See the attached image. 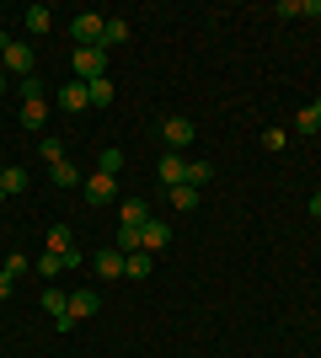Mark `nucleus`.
Listing matches in <instances>:
<instances>
[{"instance_id":"obj_1","label":"nucleus","mask_w":321,"mask_h":358,"mask_svg":"<svg viewBox=\"0 0 321 358\" xmlns=\"http://www.w3.org/2000/svg\"><path fill=\"white\" fill-rule=\"evenodd\" d=\"M0 70L6 75H27L32 80V48L22 43V38H11V32H0Z\"/></svg>"},{"instance_id":"obj_2","label":"nucleus","mask_w":321,"mask_h":358,"mask_svg":"<svg viewBox=\"0 0 321 358\" xmlns=\"http://www.w3.org/2000/svg\"><path fill=\"white\" fill-rule=\"evenodd\" d=\"M43 118H48V96L32 75V80H22V129H43Z\"/></svg>"},{"instance_id":"obj_3","label":"nucleus","mask_w":321,"mask_h":358,"mask_svg":"<svg viewBox=\"0 0 321 358\" xmlns=\"http://www.w3.org/2000/svg\"><path fill=\"white\" fill-rule=\"evenodd\" d=\"M97 305H102V299H97V289H76V294H70V310H64L59 321H54V327H59V331H70V327H76V321H86V315H97Z\"/></svg>"},{"instance_id":"obj_4","label":"nucleus","mask_w":321,"mask_h":358,"mask_svg":"<svg viewBox=\"0 0 321 358\" xmlns=\"http://www.w3.org/2000/svg\"><path fill=\"white\" fill-rule=\"evenodd\" d=\"M97 75H107V48L102 43L76 48V80H97Z\"/></svg>"},{"instance_id":"obj_5","label":"nucleus","mask_w":321,"mask_h":358,"mask_svg":"<svg viewBox=\"0 0 321 358\" xmlns=\"http://www.w3.org/2000/svg\"><path fill=\"white\" fill-rule=\"evenodd\" d=\"M102 27H107V16H102V11H80L76 22H70V38H76V48L102 43Z\"/></svg>"},{"instance_id":"obj_6","label":"nucleus","mask_w":321,"mask_h":358,"mask_svg":"<svg viewBox=\"0 0 321 358\" xmlns=\"http://www.w3.org/2000/svg\"><path fill=\"white\" fill-rule=\"evenodd\" d=\"M54 102H59L64 113H86V107H92V91H86V80H76V75H70V80L59 86V96H54Z\"/></svg>"},{"instance_id":"obj_7","label":"nucleus","mask_w":321,"mask_h":358,"mask_svg":"<svg viewBox=\"0 0 321 358\" xmlns=\"http://www.w3.org/2000/svg\"><path fill=\"white\" fill-rule=\"evenodd\" d=\"M139 246H145V252H166V246H171V224H161V220H145V224H139Z\"/></svg>"},{"instance_id":"obj_8","label":"nucleus","mask_w":321,"mask_h":358,"mask_svg":"<svg viewBox=\"0 0 321 358\" xmlns=\"http://www.w3.org/2000/svg\"><path fill=\"white\" fill-rule=\"evenodd\" d=\"M161 139L183 155V145H193V118H183V113H177V118H166V123H161Z\"/></svg>"},{"instance_id":"obj_9","label":"nucleus","mask_w":321,"mask_h":358,"mask_svg":"<svg viewBox=\"0 0 321 358\" xmlns=\"http://www.w3.org/2000/svg\"><path fill=\"white\" fill-rule=\"evenodd\" d=\"M92 268H97V278H123V268H129V257H123L118 246H102V252L92 257Z\"/></svg>"},{"instance_id":"obj_10","label":"nucleus","mask_w":321,"mask_h":358,"mask_svg":"<svg viewBox=\"0 0 321 358\" xmlns=\"http://www.w3.org/2000/svg\"><path fill=\"white\" fill-rule=\"evenodd\" d=\"M80 187H86V198H92V203H113V198H118V177H107V171H92Z\"/></svg>"},{"instance_id":"obj_11","label":"nucleus","mask_w":321,"mask_h":358,"mask_svg":"<svg viewBox=\"0 0 321 358\" xmlns=\"http://www.w3.org/2000/svg\"><path fill=\"white\" fill-rule=\"evenodd\" d=\"M161 182H166V187H183V182H187V161L177 155V150L161 155Z\"/></svg>"},{"instance_id":"obj_12","label":"nucleus","mask_w":321,"mask_h":358,"mask_svg":"<svg viewBox=\"0 0 321 358\" xmlns=\"http://www.w3.org/2000/svg\"><path fill=\"white\" fill-rule=\"evenodd\" d=\"M48 177H54V187H80V182H86L76 171V161H54V166H48Z\"/></svg>"},{"instance_id":"obj_13","label":"nucleus","mask_w":321,"mask_h":358,"mask_svg":"<svg viewBox=\"0 0 321 358\" xmlns=\"http://www.w3.org/2000/svg\"><path fill=\"white\" fill-rule=\"evenodd\" d=\"M22 22H27L32 38H43V32L54 27V11H48V6H27V16H22Z\"/></svg>"},{"instance_id":"obj_14","label":"nucleus","mask_w":321,"mask_h":358,"mask_svg":"<svg viewBox=\"0 0 321 358\" xmlns=\"http://www.w3.org/2000/svg\"><path fill=\"white\" fill-rule=\"evenodd\" d=\"M145 220H150V203H145V198H129V203L118 209V224H134V230H139Z\"/></svg>"},{"instance_id":"obj_15","label":"nucleus","mask_w":321,"mask_h":358,"mask_svg":"<svg viewBox=\"0 0 321 358\" xmlns=\"http://www.w3.org/2000/svg\"><path fill=\"white\" fill-rule=\"evenodd\" d=\"M294 129H300V134H311V139L321 134V96H316L311 107H300V118H294Z\"/></svg>"},{"instance_id":"obj_16","label":"nucleus","mask_w":321,"mask_h":358,"mask_svg":"<svg viewBox=\"0 0 321 358\" xmlns=\"http://www.w3.org/2000/svg\"><path fill=\"white\" fill-rule=\"evenodd\" d=\"M48 252H59V257L80 252V246H76V236H70V224H54V230H48Z\"/></svg>"},{"instance_id":"obj_17","label":"nucleus","mask_w":321,"mask_h":358,"mask_svg":"<svg viewBox=\"0 0 321 358\" xmlns=\"http://www.w3.org/2000/svg\"><path fill=\"white\" fill-rule=\"evenodd\" d=\"M118 43H129V22H123V16H107V27H102V48H118Z\"/></svg>"},{"instance_id":"obj_18","label":"nucleus","mask_w":321,"mask_h":358,"mask_svg":"<svg viewBox=\"0 0 321 358\" xmlns=\"http://www.w3.org/2000/svg\"><path fill=\"white\" fill-rule=\"evenodd\" d=\"M171 209L193 214V209H199V187H187V182H183V187H171Z\"/></svg>"},{"instance_id":"obj_19","label":"nucleus","mask_w":321,"mask_h":358,"mask_svg":"<svg viewBox=\"0 0 321 358\" xmlns=\"http://www.w3.org/2000/svg\"><path fill=\"white\" fill-rule=\"evenodd\" d=\"M155 268V257L150 252H129V268H123V278H150Z\"/></svg>"},{"instance_id":"obj_20","label":"nucleus","mask_w":321,"mask_h":358,"mask_svg":"<svg viewBox=\"0 0 321 358\" xmlns=\"http://www.w3.org/2000/svg\"><path fill=\"white\" fill-rule=\"evenodd\" d=\"M43 310L54 315V321H59V315L70 310V294H64V289H43Z\"/></svg>"},{"instance_id":"obj_21","label":"nucleus","mask_w":321,"mask_h":358,"mask_svg":"<svg viewBox=\"0 0 321 358\" xmlns=\"http://www.w3.org/2000/svg\"><path fill=\"white\" fill-rule=\"evenodd\" d=\"M86 91H92V107H107V102H113V80H107V75L86 80Z\"/></svg>"},{"instance_id":"obj_22","label":"nucleus","mask_w":321,"mask_h":358,"mask_svg":"<svg viewBox=\"0 0 321 358\" xmlns=\"http://www.w3.org/2000/svg\"><path fill=\"white\" fill-rule=\"evenodd\" d=\"M22 187H27V171H22V166H6V177H0V193L11 198V193H22Z\"/></svg>"},{"instance_id":"obj_23","label":"nucleus","mask_w":321,"mask_h":358,"mask_svg":"<svg viewBox=\"0 0 321 358\" xmlns=\"http://www.w3.org/2000/svg\"><path fill=\"white\" fill-rule=\"evenodd\" d=\"M118 252L129 257V252H145V246H139V230L134 224H118Z\"/></svg>"},{"instance_id":"obj_24","label":"nucleus","mask_w":321,"mask_h":358,"mask_svg":"<svg viewBox=\"0 0 321 358\" xmlns=\"http://www.w3.org/2000/svg\"><path fill=\"white\" fill-rule=\"evenodd\" d=\"M209 177H214V166H209V161H187V187H204Z\"/></svg>"},{"instance_id":"obj_25","label":"nucleus","mask_w":321,"mask_h":358,"mask_svg":"<svg viewBox=\"0 0 321 358\" xmlns=\"http://www.w3.org/2000/svg\"><path fill=\"white\" fill-rule=\"evenodd\" d=\"M97 171H107V177H118V171H123V155H118L113 145H107V150H102V161H97Z\"/></svg>"},{"instance_id":"obj_26","label":"nucleus","mask_w":321,"mask_h":358,"mask_svg":"<svg viewBox=\"0 0 321 358\" xmlns=\"http://www.w3.org/2000/svg\"><path fill=\"white\" fill-rule=\"evenodd\" d=\"M32 268V262H27V252H11V257H6V268H0V273H6V278H22V273H27Z\"/></svg>"},{"instance_id":"obj_27","label":"nucleus","mask_w":321,"mask_h":358,"mask_svg":"<svg viewBox=\"0 0 321 358\" xmlns=\"http://www.w3.org/2000/svg\"><path fill=\"white\" fill-rule=\"evenodd\" d=\"M38 273H43V278H54V273H64V257H59V252H43V257H38Z\"/></svg>"},{"instance_id":"obj_28","label":"nucleus","mask_w":321,"mask_h":358,"mask_svg":"<svg viewBox=\"0 0 321 358\" xmlns=\"http://www.w3.org/2000/svg\"><path fill=\"white\" fill-rule=\"evenodd\" d=\"M38 150H43V161H48V166H54V161H64V139H54V134H48Z\"/></svg>"},{"instance_id":"obj_29","label":"nucleus","mask_w":321,"mask_h":358,"mask_svg":"<svg viewBox=\"0 0 321 358\" xmlns=\"http://www.w3.org/2000/svg\"><path fill=\"white\" fill-rule=\"evenodd\" d=\"M284 145H290L284 129H262V150H284Z\"/></svg>"},{"instance_id":"obj_30","label":"nucleus","mask_w":321,"mask_h":358,"mask_svg":"<svg viewBox=\"0 0 321 358\" xmlns=\"http://www.w3.org/2000/svg\"><path fill=\"white\" fill-rule=\"evenodd\" d=\"M300 16H321V0H300Z\"/></svg>"},{"instance_id":"obj_31","label":"nucleus","mask_w":321,"mask_h":358,"mask_svg":"<svg viewBox=\"0 0 321 358\" xmlns=\"http://www.w3.org/2000/svg\"><path fill=\"white\" fill-rule=\"evenodd\" d=\"M11 284H16V278H6V273H0V299H11Z\"/></svg>"},{"instance_id":"obj_32","label":"nucleus","mask_w":321,"mask_h":358,"mask_svg":"<svg viewBox=\"0 0 321 358\" xmlns=\"http://www.w3.org/2000/svg\"><path fill=\"white\" fill-rule=\"evenodd\" d=\"M311 214H316V220H321V193H311Z\"/></svg>"},{"instance_id":"obj_33","label":"nucleus","mask_w":321,"mask_h":358,"mask_svg":"<svg viewBox=\"0 0 321 358\" xmlns=\"http://www.w3.org/2000/svg\"><path fill=\"white\" fill-rule=\"evenodd\" d=\"M6 86H11V75H6V70H0V96H6Z\"/></svg>"},{"instance_id":"obj_34","label":"nucleus","mask_w":321,"mask_h":358,"mask_svg":"<svg viewBox=\"0 0 321 358\" xmlns=\"http://www.w3.org/2000/svg\"><path fill=\"white\" fill-rule=\"evenodd\" d=\"M316 155H321V134H316Z\"/></svg>"},{"instance_id":"obj_35","label":"nucleus","mask_w":321,"mask_h":358,"mask_svg":"<svg viewBox=\"0 0 321 358\" xmlns=\"http://www.w3.org/2000/svg\"><path fill=\"white\" fill-rule=\"evenodd\" d=\"M0 177H6V166H0Z\"/></svg>"},{"instance_id":"obj_36","label":"nucleus","mask_w":321,"mask_h":358,"mask_svg":"<svg viewBox=\"0 0 321 358\" xmlns=\"http://www.w3.org/2000/svg\"><path fill=\"white\" fill-rule=\"evenodd\" d=\"M0 203H6V193H0Z\"/></svg>"}]
</instances>
